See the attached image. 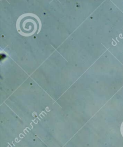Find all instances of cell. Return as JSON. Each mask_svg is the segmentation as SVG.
<instances>
[{"label": "cell", "instance_id": "1", "mask_svg": "<svg viewBox=\"0 0 123 147\" xmlns=\"http://www.w3.org/2000/svg\"><path fill=\"white\" fill-rule=\"evenodd\" d=\"M122 130H123V129H122Z\"/></svg>", "mask_w": 123, "mask_h": 147}]
</instances>
